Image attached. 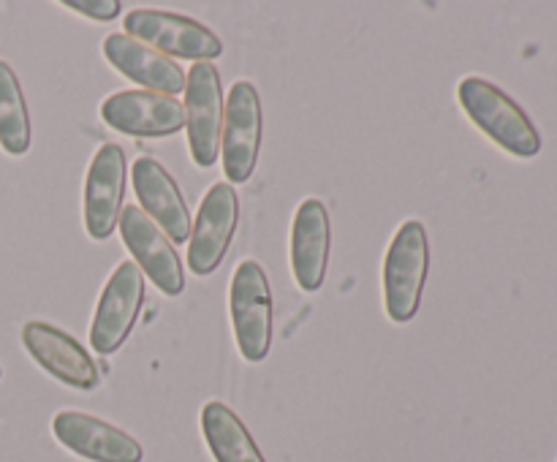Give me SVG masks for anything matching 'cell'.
<instances>
[{"mask_svg": "<svg viewBox=\"0 0 557 462\" xmlns=\"http://www.w3.org/2000/svg\"><path fill=\"white\" fill-rule=\"evenodd\" d=\"M237 221L239 199L234 185H212L205 199H201L196 226L190 232L188 264L194 275L207 277L221 266V261L228 253V245L234 239V232H237Z\"/></svg>", "mask_w": 557, "mask_h": 462, "instance_id": "obj_8", "label": "cell"}, {"mask_svg": "<svg viewBox=\"0 0 557 462\" xmlns=\"http://www.w3.org/2000/svg\"><path fill=\"white\" fill-rule=\"evenodd\" d=\"M234 337L245 362H264L272 346V291L259 261L248 259L237 266L228 288Z\"/></svg>", "mask_w": 557, "mask_h": 462, "instance_id": "obj_3", "label": "cell"}, {"mask_svg": "<svg viewBox=\"0 0 557 462\" xmlns=\"http://www.w3.org/2000/svg\"><path fill=\"white\" fill-rule=\"evenodd\" d=\"M22 346L36 359L38 367H44L52 378L71 389L92 391L101 384V373L90 353L69 332L58 329L47 321H27L22 326Z\"/></svg>", "mask_w": 557, "mask_h": 462, "instance_id": "obj_10", "label": "cell"}, {"mask_svg": "<svg viewBox=\"0 0 557 462\" xmlns=\"http://www.w3.org/2000/svg\"><path fill=\"white\" fill-rule=\"evenodd\" d=\"M103 54L109 63L128 76L131 82L141 85L150 92H161V96H177L185 90V71L180 68L174 60L166 54L156 52V49L145 47L136 38L125 36V33H112L103 41Z\"/></svg>", "mask_w": 557, "mask_h": 462, "instance_id": "obj_16", "label": "cell"}, {"mask_svg": "<svg viewBox=\"0 0 557 462\" xmlns=\"http://www.w3.org/2000/svg\"><path fill=\"white\" fill-rule=\"evenodd\" d=\"M0 147L9 155H25L30 150V114L20 79L5 60H0Z\"/></svg>", "mask_w": 557, "mask_h": 462, "instance_id": "obj_18", "label": "cell"}, {"mask_svg": "<svg viewBox=\"0 0 557 462\" xmlns=\"http://www.w3.org/2000/svg\"><path fill=\"white\" fill-rule=\"evenodd\" d=\"M120 237L134 255V264L145 270L152 286L166 297H180L185 288L183 264L177 250L169 245V237L141 212V207L125 204L120 212Z\"/></svg>", "mask_w": 557, "mask_h": 462, "instance_id": "obj_9", "label": "cell"}, {"mask_svg": "<svg viewBox=\"0 0 557 462\" xmlns=\"http://www.w3.org/2000/svg\"><path fill=\"white\" fill-rule=\"evenodd\" d=\"M125 152L120 145H103L92 155L85 183V226L92 239H107L123 212Z\"/></svg>", "mask_w": 557, "mask_h": 462, "instance_id": "obj_13", "label": "cell"}, {"mask_svg": "<svg viewBox=\"0 0 557 462\" xmlns=\"http://www.w3.org/2000/svg\"><path fill=\"white\" fill-rule=\"evenodd\" d=\"M52 433L60 444L90 462H141V446L114 424L90 413L60 411L52 419Z\"/></svg>", "mask_w": 557, "mask_h": 462, "instance_id": "obj_12", "label": "cell"}, {"mask_svg": "<svg viewBox=\"0 0 557 462\" xmlns=\"http://www.w3.org/2000/svg\"><path fill=\"white\" fill-rule=\"evenodd\" d=\"M125 36L136 38L150 49H161L169 58L199 60V63H210L223 52L221 38L210 27L190 16L169 14V11H131L125 14Z\"/></svg>", "mask_w": 557, "mask_h": 462, "instance_id": "obj_4", "label": "cell"}, {"mask_svg": "<svg viewBox=\"0 0 557 462\" xmlns=\"http://www.w3.org/2000/svg\"><path fill=\"white\" fill-rule=\"evenodd\" d=\"M131 179H134L136 199H139L141 212L150 221L161 223L166 237L172 242H188L190 239V212L185 207L183 193H180L177 183L172 174L152 158H139L131 166Z\"/></svg>", "mask_w": 557, "mask_h": 462, "instance_id": "obj_15", "label": "cell"}, {"mask_svg": "<svg viewBox=\"0 0 557 462\" xmlns=\"http://www.w3.org/2000/svg\"><path fill=\"white\" fill-rule=\"evenodd\" d=\"M201 433L215 462H264L243 419L223 402L212 400L201 408Z\"/></svg>", "mask_w": 557, "mask_h": 462, "instance_id": "obj_17", "label": "cell"}, {"mask_svg": "<svg viewBox=\"0 0 557 462\" xmlns=\"http://www.w3.org/2000/svg\"><path fill=\"white\" fill-rule=\"evenodd\" d=\"M430 272V237L422 221H406L392 237L384 259V304L395 324L419 313Z\"/></svg>", "mask_w": 557, "mask_h": 462, "instance_id": "obj_2", "label": "cell"}, {"mask_svg": "<svg viewBox=\"0 0 557 462\" xmlns=\"http://www.w3.org/2000/svg\"><path fill=\"white\" fill-rule=\"evenodd\" d=\"M185 128L196 166H215L223 134V87L212 63H194L185 74Z\"/></svg>", "mask_w": 557, "mask_h": 462, "instance_id": "obj_5", "label": "cell"}, {"mask_svg": "<svg viewBox=\"0 0 557 462\" xmlns=\"http://www.w3.org/2000/svg\"><path fill=\"white\" fill-rule=\"evenodd\" d=\"M223 172L228 185L248 183L261 147V101L250 82H237L223 107Z\"/></svg>", "mask_w": 557, "mask_h": 462, "instance_id": "obj_7", "label": "cell"}, {"mask_svg": "<svg viewBox=\"0 0 557 462\" xmlns=\"http://www.w3.org/2000/svg\"><path fill=\"white\" fill-rule=\"evenodd\" d=\"M141 304H145V275L134 261H123L98 299L96 319L90 326L92 351L103 357L117 351L128 340Z\"/></svg>", "mask_w": 557, "mask_h": 462, "instance_id": "obj_6", "label": "cell"}, {"mask_svg": "<svg viewBox=\"0 0 557 462\" xmlns=\"http://www.w3.org/2000/svg\"><path fill=\"white\" fill-rule=\"evenodd\" d=\"M330 245V212L319 199H305L292 226V272L302 291L313 294L324 286Z\"/></svg>", "mask_w": 557, "mask_h": 462, "instance_id": "obj_14", "label": "cell"}, {"mask_svg": "<svg viewBox=\"0 0 557 462\" xmlns=\"http://www.w3.org/2000/svg\"><path fill=\"white\" fill-rule=\"evenodd\" d=\"M0 378H3V370H0Z\"/></svg>", "mask_w": 557, "mask_h": 462, "instance_id": "obj_20", "label": "cell"}, {"mask_svg": "<svg viewBox=\"0 0 557 462\" xmlns=\"http://www.w3.org/2000/svg\"><path fill=\"white\" fill-rule=\"evenodd\" d=\"M63 5L65 9L79 11V14L90 16V20H98V22L117 20L120 11H123V5H120L117 0H69V3H63Z\"/></svg>", "mask_w": 557, "mask_h": 462, "instance_id": "obj_19", "label": "cell"}, {"mask_svg": "<svg viewBox=\"0 0 557 462\" xmlns=\"http://www.w3.org/2000/svg\"><path fill=\"white\" fill-rule=\"evenodd\" d=\"M101 117L109 128L128 136H172L185 128V107L172 96L150 90H123L101 103Z\"/></svg>", "mask_w": 557, "mask_h": 462, "instance_id": "obj_11", "label": "cell"}, {"mask_svg": "<svg viewBox=\"0 0 557 462\" xmlns=\"http://www.w3.org/2000/svg\"><path fill=\"white\" fill-rule=\"evenodd\" d=\"M462 109L479 130L517 158H533L542 150V136L525 112L500 87L482 76H468L457 87Z\"/></svg>", "mask_w": 557, "mask_h": 462, "instance_id": "obj_1", "label": "cell"}]
</instances>
